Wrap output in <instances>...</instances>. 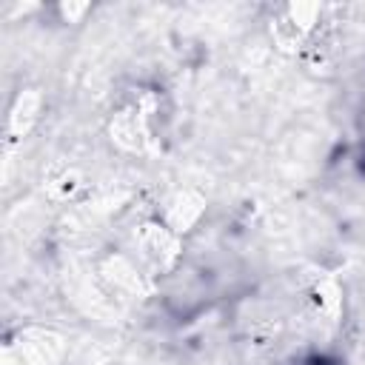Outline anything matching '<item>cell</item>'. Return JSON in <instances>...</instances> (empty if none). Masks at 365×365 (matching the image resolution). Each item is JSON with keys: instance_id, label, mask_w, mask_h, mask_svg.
I'll list each match as a JSON object with an SVG mask.
<instances>
[{"instance_id": "obj_1", "label": "cell", "mask_w": 365, "mask_h": 365, "mask_svg": "<svg viewBox=\"0 0 365 365\" xmlns=\"http://www.w3.org/2000/svg\"><path fill=\"white\" fill-rule=\"evenodd\" d=\"M157 97L137 94L128 106H123L111 120V140L125 151H151L157 145Z\"/></svg>"}, {"instance_id": "obj_2", "label": "cell", "mask_w": 365, "mask_h": 365, "mask_svg": "<svg viewBox=\"0 0 365 365\" xmlns=\"http://www.w3.org/2000/svg\"><path fill=\"white\" fill-rule=\"evenodd\" d=\"M140 248L151 268L165 271L180 257V234L171 231L165 222H145L140 228Z\"/></svg>"}, {"instance_id": "obj_3", "label": "cell", "mask_w": 365, "mask_h": 365, "mask_svg": "<svg viewBox=\"0 0 365 365\" xmlns=\"http://www.w3.org/2000/svg\"><path fill=\"white\" fill-rule=\"evenodd\" d=\"M202 208H205V200H202L200 194L182 191V194L174 197V202H171V208H168V214H165V225H168L171 231H177V234H185V231L200 220Z\"/></svg>"}, {"instance_id": "obj_4", "label": "cell", "mask_w": 365, "mask_h": 365, "mask_svg": "<svg viewBox=\"0 0 365 365\" xmlns=\"http://www.w3.org/2000/svg\"><path fill=\"white\" fill-rule=\"evenodd\" d=\"M114 268H117L120 274H128V265H125V262H117ZM117 279H120V282H131V285H137V288H143V285H140V277H117Z\"/></svg>"}]
</instances>
